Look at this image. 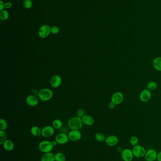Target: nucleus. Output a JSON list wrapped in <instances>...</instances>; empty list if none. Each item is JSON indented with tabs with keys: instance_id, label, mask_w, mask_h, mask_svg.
Listing matches in <instances>:
<instances>
[{
	"instance_id": "obj_23",
	"label": "nucleus",
	"mask_w": 161,
	"mask_h": 161,
	"mask_svg": "<svg viewBox=\"0 0 161 161\" xmlns=\"http://www.w3.org/2000/svg\"><path fill=\"white\" fill-rule=\"evenodd\" d=\"M55 161H66V157L65 154L62 152H57L54 154Z\"/></svg>"
},
{
	"instance_id": "obj_5",
	"label": "nucleus",
	"mask_w": 161,
	"mask_h": 161,
	"mask_svg": "<svg viewBox=\"0 0 161 161\" xmlns=\"http://www.w3.org/2000/svg\"><path fill=\"white\" fill-rule=\"evenodd\" d=\"M51 27L49 25H42L41 26L38 30V35L39 37L42 39L46 38L51 33Z\"/></svg>"
},
{
	"instance_id": "obj_32",
	"label": "nucleus",
	"mask_w": 161,
	"mask_h": 161,
	"mask_svg": "<svg viewBox=\"0 0 161 161\" xmlns=\"http://www.w3.org/2000/svg\"><path fill=\"white\" fill-rule=\"evenodd\" d=\"M5 8V3L2 0L0 1V11H1L2 10H4V9Z\"/></svg>"
},
{
	"instance_id": "obj_36",
	"label": "nucleus",
	"mask_w": 161,
	"mask_h": 161,
	"mask_svg": "<svg viewBox=\"0 0 161 161\" xmlns=\"http://www.w3.org/2000/svg\"><path fill=\"white\" fill-rule=\"evenodd\" d=\"M157 160L158 161H161V151H160V152L158 153Z\"/></svg>"
},
{
	"instance_id": "obj_1",
	"label": "nucleus",
	"mask_w": 161,
	"mask_h": 161,
	"mask_svg": "<svg viewBox=\"0 0 161 161\" xmlns=\"http://www.w3.org/2000/svg\"><path fill=\"white\" fill-rule=\"evenodd\" d=\"M83 124L81 118L78 116L71 118L68 122V126L71 130L80 131L82 128Z\"/></svg>"
},
{
	"instance_id": "obj_27",
	"label": "nucleus",
	"mask_w": 161,
	"mask_h": 161,
	"mask_svg": "<svg viewBox=\"0 0 161 161\" xmlns=\"http://www.w3.org/2000/svg\"><path fill=\"white\" fill-rule=\"evenodd\" d=\"M139 141V139L136 136H132L130 139V144L131 145L132 147H134L138 145Z\"/></svg>"
},
{
	"instance_id": "obj_2",
	"label": "nucleus",
	"mask_w": 161,
	"mask_h": 161,
	"mask_svg": "<svg viewBox=\"0 0 161 161\" xmlns=\"http://www.w3.org/2000/svg\"><path fill=\"white\" fill-rule=\"evenodd\" d=\"M38 97L40 100L46 102L50 100L53 97V92L49 88L42 89L39 91Z\"/></svg>"
},
{
	"instance_id": "obj_8",
	"label": "nucleus",
	"mask_w": 161,
	"mask_h": 161,
	"mask_svg": "<svg viewBox=\"0 0 161 161\" xmlns=\"http://www.w3.org/2000/svg\"><path fill=\"white\" fill-rule=\"evenodd\" d=\"M152 97L151 91L148 89H145L141 91L139 94V100L142 102H148Z\"/></svg>"
},
{
	"instance_id": "obj_4",
	"label": "nucleus",
	"mask_w": 161,
	"mask_h": 161,
	"mask_svg": "<svg viewBox=\"0 0 161 161\" xmlns=\"http://www.w3.org/2000/svg\"><path fill=\"white\" fill-rule=\"evenodd\" d=\"M134 157L141 158L144 157L147 150L144 147L139 145H137L133 147L132 149Z\"/></svg>"
},
{
	"instance_id": "obj_31",
	"label": "nucleus",
	"mask_w": 161,
	"mask_h": 161,
	"mask_svg": "<svg viewBox=\"0 0 161 161\" xmlns=\"http://www.w3.org/2000/svg\"><path fill=\"white\" fill-rule=\"evenodd\" d=\"M85 111L83 109H80L78 110L77 112V116L81 118L82 117L85 115Z\"/></svg>"
},
{
	"instance_id": "obj_9",
	"label": "nucleus",
	"mask_w": 161,
	"mask_h": 161,
	"mask_svg": "<svg viewBox=\"0 0 161 161\" xmlns=\"http://www.w3.org/2000/svg\"><path fill=\"white\" fill-rule=\"evenodd\" d=\"M54 133V129L52 126L47 125L42 129L41 135L45 138H49L53 136Z\"/></svg>"
},
{
	"instance_id": "obj_22",
	"label": "nucleus",
	"mask_w": 161,
	"mask_h": 161,
	"mask_svg": "<svg viewBox=\"0 0 161 161\" xmlns=\"http://www.w3.org/2000/svg\"><path fill=\"white\" fill-rule=\"evenodd\" d=\"M51 126L54 128V129L59 130L63 127V122L58 119H55L53 121Z\"/></svg>"
},
{
	"instance_id": "obj_34",
	"label": "nucleus",
	"mask_w": 161,
	"mask_h": 161,
	"mask_svg": "<svg viewBox=\"0 0 161 161\" xmlns=\"http://www.w3.org/2000/svg\"><path fill=\"white\" fill-rule=\"evenodd\" d=\"M115 106L116 105L113 102L111 101L110 103H109L108 106L109 109H113L115 108Z\"/></svg>"
},
{
	"instance_id": "obj_15",
	"label": "nucleus",
	"mask_w": 161,
	"mask_h": 161,
	"mask_svg": "<svg viewBox=\"0 0 161 161\" xmlns=\"http://www.w3.org/2000/svg\"><path fill=\"white\" fill-rule=\"evenodd\" d=\"M62 82V78L58 75H53L50 80L51 86L54 88L59 87L61 85Z\"/></svg>"
},
{
	"instance_id": "obj_20",
	"label": "nucleus",
	"mask_w": 161,
	"mask_h": 161,
	"mask_svg": "<svg viewBox=\"0 0 161 161\" xmlns=\"http://www.w3.org/2000/svg\"><path fill=\"white\" fill-rule=\"evenodd\" d=\"M30 132L33 136L39 137L41 135L42 130L37 126H33L30 129Z\"/></svg>"
},
{
	"instance_id": "obj_29",
	"label": "nucleus",
	"mask_w": 161,
	"mask_h": 161,
	"mask_svg": "<svg viewBox=\"0 0 161 161\" xmlns=\"http://www.w3.org/2000/svg\"><path fill=\"white\" fill-rule=\"evenodd\" d=\"M33 3L31 0H24L23 1V6L26 9H29L32 7Z\"/></svg>"
},
{
	"instance_id": "obj_35",
	"label": "nucleus",
	"mask_w": 161,
	"mask_h": 161,
	"mask_svg": "<svg viewBox=\"0 0 161 161\" xmlns=\"http://www.w3.org/2000/svg\"><path fill=\"white\" fill-rule=\"evenodd\" d=\"M32 93L33 95H35L36 96H38V93H39V91H37V89H34L32 91Z\"/></svg>"
},
{
	"instance_id": "obj_30",
	"label": "nucleus",
	"mask_w": 161,
	"mask_h": 161,
	"mask_svg": "<svg viewBox=\"0 0 161 161\" xmlns=\"http://www.w3.org/2000/svg\"><path fill=\"white\" fill-rule=\"evenodd\" d=\"M51 34H54V35H57V34H59V32H60V29L57 26H53L51 27Z\"/></svg>"
},
{
	"instance_id": "obj_26",
	"label": "nucleus",
	"mask_w": 161,
	"mask_h": 161,
	"mask_svg": "<svg viewBox=\"0 0 161 161\" xmlns=\"http://www.w3.org/2000/svg\"><path fill=\"white\" fill-rule=\"evenodd\" d=\"M9 13L7 10H4L1 11L0 13V18L1 20L5 21L9 18Z\"/></svg>"
},
{
	"instance_id": "obj_24",
	"label": "nucleus",
	"mask_w": 161,
	"mask_h": 161,
	"mask_svg": "<svg viewBox=\"0 0 161 161\" xmlns=\"http://www.w3.org/2000/svg\"><path fill=\"white\" fill-rule=\"evenodd\" d=\"M158 84L155 81H150L147 84V88L150 91H154L157 89Z\"/></svg>"
},
{
	"instance_id": "obj_17",
	"label": "nucleus",
	"mask_w": 161,
	"mask_h": 161,
	"mask_svg": "<svg viewBox=\"0 0 161 161\" xmlns=\"http://www.w3.org/2000/svg\"><path fill=\"white\" fill-rule=\"evenodd\" d=\"M3 148L8 152L13 151L15 145L13 142L10 140H7L2 144Z\"/></svg>"
},
{
	"instance_id": "obj_14",
	"label": "nucleus",
	"mask_w": 161,
	"mask_h": 161,
	"mask_svg": "<svg viewBox=\"0 0 161 161\" xmlns=\"http://www.w3.org/2000/svg\"><path fill=\"white\" fill-rule=\"evenodd\" d=\"M26 102L29 106H37L39 103V98L37 96L31 94L28 95L26 97Z\"/></svg>"
},
{
	"instance_id": "obj_25",
	"label": "nucleus",
	"mask_w": 161,
	"mask_h": 161,
	"mask_svg": "<svg viewBox=\"0 0 161 161\" xmlns=\"http://www.w3.org/2000/svg\"><path fill=\"white\" fill-rule=\"evenodd\" d=\"M7 140V134L5 131L0 130V145H2Z\"/></svg>"
},
{
	"instance_id": "obj_11",
	"label": "nucleus",
	"mask_w": 161,
	"mask_h": 161,
	"mask_svg": "<svg viewBox=\"0 0 161 161\" xmlns=\"http://www.w3.org/2000/svg\"><path fill=\"white\" fill-rule=\"evenodd\" d=\"M55 140L59 145L66 144L69 141L68 135L65 133H59L55 136Z\"/></svg>"
},
{
	"instance_id": "obj_19",
	"label": "nucleus",
	"mask_w": 161,
	"mask_h": 161,
	"mask_svg": "<svg viewBox=\"0 0 161 161\" xmlns=\"http://www.w3.org/2000/svg\"><path fill=\"white\" fill-rule=\"evenodd\" d=\"M152 65L156 70L161 72V57L155 58L153 61Z\"/></svg>"
},
{
	"instance_id": "obj_10",
	"label": "nucleus",
	"mask_w": 161,
	"mask_h": 161,
	"mask_svg": "<svg viewBox=\"0 0 161 161\" xmlns=\"http://www.w3.org/2000/svg\"><path fill=\"white\" fill-rule=\"evenodd\" d=\"M68 137L71 141L76 142L81 139L82 134L79 130H71L69 132Z\"/></svg>"
},
{
	"instance_id": "obj_18",
	"label": "nucleus",
	"mask_w": 161,
	"mask_h": 161,
	"mask_svg": "<svg viewBox=\"0 0 161 161\" xmlns=\"http://www.w3.org/2000/svg\"><path fill=\"white\" fill-rule=\"evenodd\" d=\"M41 161H55L54 154L52 152L44 153L42 156Z\"/></svg>"
},
{
	"instance_id": "obj_13",
	"label": "nucleus",
	"mask_w": 161,
	"mask_h": 161,
	"mask_svg": "<svg viewBox=\"0 0 161 161\" xmlns=\"http://www.w3.org/2000/svg\"><path fill=\"white\" fill-rule=\"evenodd\" d=\"M105 143L109 147H114L118 144L119 142V139L116 136L111 135L106 137L105 140Z\"/></svg>"
},
{
	"instance_id": "obj_21",
	"label": "nucleus",
	"mask_w": 161,
	"mask_h": 161,
	"mask_svg": "<svg viewBox=\"0 0 161 161\" xmlns=\"http://www.w3.org/2000/svg\"><path fill=\"white\" fill-rule=\"evenodd\" d=\"M95 139L98 142H102L105 141L106 137L104 133L101 132H98L95 135Z\"/></svg>"
},
{
	"instance_id": "obj_37",
	"label": "nucleus",
	"mask_w": 161,
	"mask_h": 161,
	"mask_svg": "<svg viewBox=\"0 0 161 161\" xmlns=\"http://www.w3.org/2000/svg\"><path fill=\"white\" fill-rule=\"evenodd\" d=\"M51 142H52V144H53V145H54V147H56V145L58 144V143H57V141H56L55 140H53V141H51Z\"/></svg>"
},
{
	"instance_id": "obj_3",
	"label": "nucleus",
	"mask_w": 161,
	"mask_h": 161,
	"mask_svg": "<svg viewBox=\"0 0 161 161\" xmlns=\"http://www.w3.org/2000/svg\"><path fill=\"white\" fill-rule=\"evenodd\" d=\"M54 148L51 141L47 140L41 141L38 145L39 150L43 154L51 152Z\"/></svg>"
},
{
	"instance_id": "obj_39",
	"label": "nucleus",
	"mask_w": 161,
	"mask_h": 161,
	"mask_svg": "<svg viewBox=\"0 0 161 161\" xmlns=\"http://www.w3.org/2000/svg\"><path fill=\"white\" fill-rule=\"evenodd\" d=\"M18 1H20V0H18Z\"/></svg>"
},
{
	"instance_id": "obj_6",
	"label": "nucleus",
	"mask_w": 161,
	"mask_h": 161,
	"mask_svg": "<svg viewBox=\"0 0 161 161\" xmlns=\"http://www.w3.org/2000/svg\"><path fill=\"white\" fill-rule=\"evenodd\" d=\"M121 157L124 161H132L134 156L130 149L125 148L121 152Z\"/></svg>"
},
{
	"instance_id": "obj_7",
	"label": "nucleus",
	"mask_w": 161,
	"mask_h": 161,
	"mask_svg": "<svg viewBox=\"0 0 161 161\" xmlns=\"http://www.w3.org/2000/svg\"><path fill=\"white\" fill-rule=\"evenodd\" d=\"M124 100V95L120 92H115L112 95L111 101L113 102L115 105H118L122 103Z\"/></svg>"
},
{
	"instance_id": "obj_38",
	"label": "nucleus",
	"mask_w": 161,
	"mask_h": 161,
	"mask_svg": "<svg viewBox=\"0 0 161 161\" xmlns=\"http://www.w3.org/2000/svg\"><path fill=\"white\" fill-rule=\"evenodd\" d=\"M158 161L157 160H156V161Z\"/></svg>"
},
{
	"instance_id": "obj_12",
	"label": "nucleus",
	"mask_w": 161,
	"mask_h": 161,
	"mask_svg": "<svg viewBox=\"0 0 161 161\" xmlns=\"http://www.w3.org/2000/svg\"><path fill=\"white\" fill-rule=\"evenodd\" d=\"M157 154L156 150L154 149H149L147 150L144 157L146 161H156L157 160Z\"/></svg>"
},
{
	"instance_id": "obj_16",
	"label": "nucleus",
	"mask_w": 161,
	"mask_h": 161,
	"mask_svg": "<svg viewBox=\"0 0 161 161\" xmlns=\"http://www.w3.org/2000/svg\"><path fill=\"white\" fill-rule=\"evenodd\" d=\"M81 120L83 124L87 126H92L95 123L94 118L92 116L88 114H85L81 118Z\"/></svg>"
},
{
	"instance_id": "obj_28",
	"label": "nucleus",
	"mask_w": 161,
	"mask_h": 161,
	"mask_svg": "<svg viewBox=\"0 0 161 161\" xmlns=\"http://www.w3.org/2000/svg\"><path fill=\"white\" fill-rule=\"evenodd\" d=\"M8 127V124L6 120L4 119H1L0 120V130L5 131Z\"/></svg>"
},
{
	"instance_id": "obj_33",
	"label": "nucleus",
	"mask_w": 161,
	"mask_h": 161,
	"mask_svg": "<svg viewBox=\"0 0 161 161\" xmlns=\"http://www.w3.org/2000/svg\"><path fill=\"white\" fill-rule=\"evenodd\" d=\"M12 5H12L11 2L8 1V2L5 3V8L7 9H10L12 7Z\"/></svg>"
}]
</instances>
